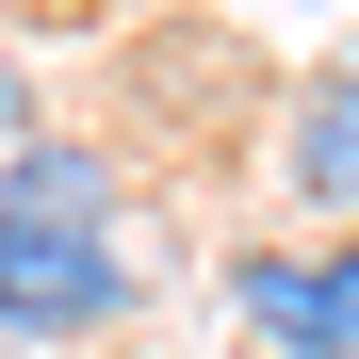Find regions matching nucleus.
I'll return each instance as SVG.
<instances>
[{
	"instance_id": "nucleus-1",
	"label": "nucleus",
	"mask_w": 359,
	"mask_h": 359,
	"mask_svg": "<svg viewBox=\"0 0 359 359\" xmlns=\"http://www.w3.org/2000/svg\"><path fill=\"white\" fill-rule=\"evenodd\" d=\"M131 311V163L82 131L0 147V343H98Z\"/></svg>"
},
{
	"instance_id": "nucleus-2",
	"label": "nucleus",
	"mask_w": 359,
	"mask_h": 359,
	"mask_svg": "<svg viewBox=\"0 0 359 359\" xmlns=\"http://www.w3.org/2000/svg\"><path fill=\"white\" fill-rule=\"evenodd\" d=\"M229 311H245L262 359H359V229H327V245H245L229 262Z\"/></svg>"
},
{
	"instance_id": "nucleus-3",
	"label": "nucleus",
	"mask_w": 359,
	"mask_h": 359,
	"mask_svg": "<svg viewBox=\"0 0 359 359\" xmlns=\"http://www.w3.org/2000/svg\"><path fill=\"white\" fill-rule=\"evenodd\" d=\"M278 180H294V212H359V66L294 82V114H278Z\"/></svg>"
},
{
	"instance_id": "nucleus-4",
	"label": "nucleus",
	"mask_w": 359,
	"mask_h": 359,
	"mask_svg": "<svg viewBox=\"0 0 359 359\" xmlns=\"http://www.w3.org/2000/svg\"><path fill=\"white\" fill-rule=\"evenodd\" d=\"M0 147H33V98H17V82H0Z\"/></svg>"
}]
</instances>
